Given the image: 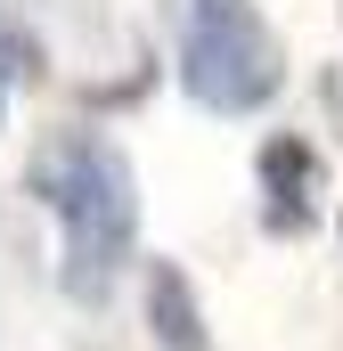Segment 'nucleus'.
Instances as JSON below:
<instances>
[{"instance_id": "obj_1", "label": "nucleus", "mask_w": 343, "mask_h": 351, "mask_svg": "<svg viewBox=\"0 0 343 351\" xmlns=\"http://www.w3.org/2000/svg\"><path fill=\"white\" fill-rule=\"evenodd\" d=\"M33 188H41L49 213L66 221V286H74L82 302H98V294L115 286L123 254H131V221H139V204H131V164H123L106 139L66 131V139L41 147Z\"/></svg>"}, {"instance_id": "obj_2", "label": "nucleus", "mask_w": 343, "mask_h": 351, "mask_svg": "<svg viewBox=\"0 0 343 351\" xmlns=\"http://www.w3.org/2000/svg\"><path fill=\"white\" fill-rule=\"evenodd\" d=\"M180 82L221 114L261 106L278 90V41L254 0H180Z\"/></svg>"}, {"instance_id": "obj_3", "label": "nucleus", "mask_w": 343, "mask_h": 351, "mask_svg": "<svg viewBox=\"0 0 343 351\" xmlns=\"http://www.w3.org/2000/svg\"><path fill=\"white\" fill-rule=\"evenodd\" d=\"M147 311H156V335H164V351H213L204 343V327H196V302H188V278L180 269H156L147 278Z\"/></svg>"}, {"instance_id": "obj_4", "label": "nucleus", "mask_w": 343, "mask_h": 351, "mask_svg": "<svg viewBox=\"0 0 343 351\" xmlns=\"http://www.w3.org/2000/svg\"><path fill=\"white\" fill-rule=\"evenodd\" d=\"M261 180H270V229H294V221H311V156L294 147V139H278L270 156H261Z\"/></svg>"}]
</instances>
